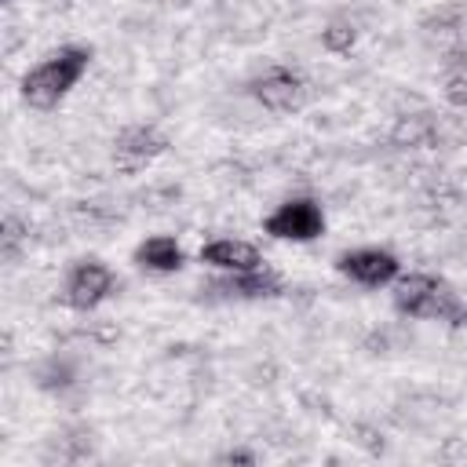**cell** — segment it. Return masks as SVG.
I'll list each match as a JSON object with an SVG mask.
<instances>
[{"label":"cell","mask_w":467,"mask_h":467,"mask_svg":"<svg viewBox=\"0 0 467 467\" xmlns=\"http://www.w3.org/2000/svg\"><path fill=\"white\" fill-rule=\"evenodd\" d=\"M354 44H358V26L350 18H332L321 29V47L332 51V55H350Z\"/></svg>","instance_id":"12"},{"label":"cell","mask_w":467,"mask_h":467,"mask_svg":"<svg viewBox=\"0 0 467 467\" xmlns=\"http://www.w3.org/2000/svg\"><path fill=\"white\" fill-rule=\"evenodd\" d=\"M215 463H255V452H244V449H230V452H223Z\"/></svg>","instance_id":"16"},{"label":"cell","mask_w":467,"mask_h":467,"mask_svg":"<svg viewBox=\"0 0 467 467\" xmlns=\"http://www.w3.org/2000/svg\"><path fill=\"white\" fill-rule=\"evenodd\" d=\"M113 285H117V277H113V270L106 266V263H99V259H80L73 270H69V277H66V306H73V310H95L109 292H113Z\"/></svg>","instance_id":"7"},{"label":"cell","mask_w":467,"mask_h":467,"mask_svg":"<svg viewBox=\"0 0 467 467\" xmlns=\"http://www.w3.org/2000/svg\"><path fill=\"white\" fill-rule=\"evenodd\" d=\"M336 270L347 281L361 285V288H383V285H394L398 281L401 263L387 248H350V252H339L336 255Z\"/></svg>","instance_id":"5"},{"label":"cell","mask_w":467,"mask_h":467,"mask_svg":"<svg viewBox=\"0 0 467 467\" xmlns=\"http://www.w3.org/2000/svg\"><path fill=\"white\" fill-rule=\"evenodd\" d=\"M248 95L270 113H296L306 106V80L285 66H274L248 80Z\"/></svg>","instance_id":"4"},{"label":"cell","mask_w":467,"mask_h":467,"mask_svg":"<svg viewBox=\"0 0 467 467\" xmlns=\"http://www.w3.org/2000/svg\"><path fill=\"white\" fill-rule=\"evenodd\" d=\"M4 4H11V0H4Z\"/></svg>","instance_id":"18"},{"label":"cell","mask_w":467,"mask_h":467,"mask_svg":"<svg viewBox=\"0 0 467 467\" xmlns=\"http://www.w3.org/2000/svg\"><path fill=\"white\" fill-rule=\"evenodd\" d=\"M212 292H219L223 299H270V296L281 292V277L266 266L241 270V274H223L219 281H212Z\"/></svg>","instance_id":"9"},{"label":"cell","mask_w":467,"mask_h":467,"mask_svg":"<svg viewBox=\"0 0 467 467\" xmlns=\"http://www.w3.org/2000/svg\"><path fill=\"white\" fill-rule=\"evenodd\" d=\"M441 95H445V102H449V106L467 109V73H449V77H445Z\"/></svg>","instance_id":"15"},{"label":"cell","mask_w":467,"mask_h":467,"mask_svg":"<svg viewBox=\"0 0 467 467\" xmlns=\"http://www.w3.org/2000/svg\"><path fill=\"white\" fill-rule=\"evenodd\" d=\"M197 259L212 270H223V274H241V270H259L263 266V255L252 241H241V237H215L208 241Z\"/></svg>","instance_id":"8"},{"label":"cell","mask_w":467,"mask_h":467,"mask_svg":"<svg viewBox=\"0 0 467 467\" xmlns=\"http://www.w3.org/2000/svg\"><path fill=\"white\" fill-rule=\"evenodd\" d=\"M168 150V135L153 124H128L124 131H117L113 139V164L128 175L142 171L150 161H157Z\"/></svg>","instance_id":"6"},{"label":"cell","mask_w":467,"mask_h":467,"mask_svg":"<svg viewBox=\"0 0 467 467\" xmlns=\"http://www.w3.org/2000/svg\"><path fill=\"white\" fill-rule=\"evenodd\" d=\"M394 310L420 321H449L456 328H467V303L460 292H452L449 281L431 274H398L394 281Z\"/></svg>","instance_id":"2"},{"label":"cell","mask_w":467,"mask_h":467,"mask_svg":"<svg viewBox=\"0 0 467 467\" xmlns=\"http://www.w3.org/2000/svg\"><path fill=\"white\" fill-rule=\"evenodd\" d=\"M263 230L277 241H299L303 244V241H314L325 234V212L310 197H292L263 219Z\"/></svg>","instance_id":"3"},{"label":"cell","mask_w":467,"mask_h":467,"mask_svg":"<svg viewBox=\"0 0 467 467\" xmlns=\"http://www.w3.org/2000/svg\"><path fill=\"white\" fill-rule=\"evenodd\" d=\"M88 62H91V47H80V44L58 47L22 77V102L33 109H55L88 73Z\"/></svg>","instance_id":"1"},{"label":"cell","mask_w":467,"mask_h":467,"mask_svg":"<svg viewBox=\"0 0 467 467\" xmlns=\"http://www.w3.org/2000/svg\"><path fill=\"white\" fill-rule=\"evenodd\" d=\"M460 22H463V7L449 4V7L431 11V15L423 18V29H427V33H456V29H460Z\"/></svg>","instance_id":"13"},{"label":"cell","mask_w":467,"mask_h":467,"mask_svg":"<svg viewBox=\"0 0 467 467\" xmlns=\"http://www.w3.org/2000/svg\"><path fill=\"white\" fill-rule=\"evenodd\" d=\"M431 135H434V124H431V117H423V113L401 117V120L394 124V131H390L394 146H427Z\"/></svg>","instance_id":"11"},{"label":"cell","mask_w":467,"mask_h":467,"mask_svg":"<svg viewBox=\"0 0 467 467\" xmlns=\"http://www.w3.org/2000/svg\"><path fill=\"white\" fill-rule=\"evenodd\" d=\"M131 259H135V266H142L150 274H175L186 263V252L171 234H153V237L135 244Z\"/></svg>","instance_id":"10"},{"label":"cell","mask_w":467,"mask_h":467,"mask_svg":"<svg viewBox=\"0 0 467 467\" xmlns=\"http://www.w3.org/2000/svg\"><path fill=\"white\" fill-rule=\"evenodd\" d=\"M22 241H26L22 223H18L15 215H7V219H4V234H0V252H4V259H7V263H11V259H18Z\"/></svg>","instance_id":"14"},{"label":"cell","mask_w":467,"mask_h":467,"mask_svg":"<svg viewBox=\"0 0 467 467\" xmlns=\"http://www.w3.org/2000/svg\"><path fill=\"white\" fill-rule=\"evenodd\" d=\"M146 4H164V0H146Z\"/></svg>","instance_id":"17"}]
</instances>
